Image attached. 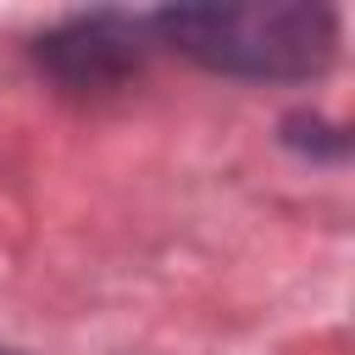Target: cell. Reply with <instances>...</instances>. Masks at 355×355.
I'll list each match as a JSON object with an SVG mask.
<instances>
[{"instance_id":"7a4b0ae2","label":"cell","mask_w":355,"mask_h":355,"mask_svg":"<svg viewBox=\"0 0 355 355\" xmlns=\"http://www.w3.org/2000/svg\"><path fill=\"white\" fill-rule=\"evenodd\" d=\"M150 44L144 17H116V11H89L61 22L55 33L39 39V67L67 83V89H116L128 72H139Z\"/></svg>"},{"instance_id":"3957f363","label":"cell","mask_w":355,"mask_h":355,"mask_svg":"<svg viewBox=\"0 0 355 355\" xmlns=\"http://www.w3.org/2000/svg\"><path fill=\"white\" fill-rule=\"evenodd\" d=\"M0 355H6V349H0Z\"/></svg>"},{"instance_id":"6da1fadb","label":"cell","mask_w":355,"mask_h":355,"mask_svg":"<svg viewBox=\"0 0 355 355\" xmlns=\"http://www.w3.org/2000/svg\"><path fill=\"white\" fill-rule=\"evenodd\" d=\"M150 33L211 72L233 78H311L327 67L338 22L327 6H178L155 11Z\"/></svg>"}]
</instances>
